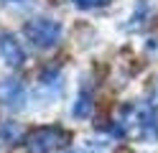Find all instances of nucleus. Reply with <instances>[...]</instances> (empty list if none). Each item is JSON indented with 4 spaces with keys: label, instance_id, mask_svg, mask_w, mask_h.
<instances>
[{
    "label": "nucleus",
    "instance_id": "1",
    "mask_svg": "<svg viewBox=\"0 0 158 153\" xmlns=\"http://www.w3.org/2000/svg\"><path fill=\"white\" fill-rule=\"evenodd\" d=\"M79 5H100V3H107V0H77Z\"/></svg>",
    "mask_w": 158,
    "mask_h": 153
}]
</instances>
